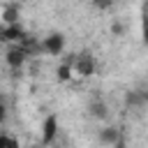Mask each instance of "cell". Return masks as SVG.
Listing matches in <instances>:
<instances>
[{"label":"cell","mask_w":148,"mask_h":148,"mask_svg":"<svg viewBox=\"0 0 148 148\" xmlns=\"http://www.w3.org/2000/svg\"><path fill=\"white\" fill-rule=\"evenodd\" d=\"M67 65H72V69L76 72V74H81V76H92L95 74V67H97V62H95V58L90 56V53H79V56H74V58H67L65 60Z\"/></svg>","instance_id":"1"},{"label":"cell","mask_w":148,"mask_h":148,"mask_svg":"<svg viewBox=\"0 0 148 148\" xmlns=\"http://www.w3.org/2000/svg\"><path fill=\"white\" fill-rule=\"evenodd\" d=\"M23 39H28V35L18 23H5L0 28V42H18L21 44Z\"/></svg>","instance_id":"2"},{"label":"cell","mask_w":148,"mask_h":148,"mask_svg":"<svg viewBox=\"0 0 148 148\" xmlns=\"http://www.w3.org/2000/svg\"><path fill=\"white\" fill-rule=\"evenodd\" d=\"M62 49H65V37L60 32H53V35L44 37V42H42V51L49 56H60Z\"/></svg>","instance_id":"3"},{"label":"cell","mask_w":148,"mask_h":148,"mask_svg":"<svg viewBox=\"0 0 148 148\" xmlns=\"http://www.w3.org/2000/svg\"><path fill=\"white\" fill-rule=\"evenodd\" d=\"M42 130H44V132H42V143H44V146L53 143V139H56V134H58V116H56V113L46 116Z\"/></svg>","instance_id":"4"},{"label":"cell","mask_w":148,"mask_h":148,"mask_svg":"<svg viewBox=\"0 0 148 148\" xmlns=\"http://www.w3.org/2000/svg\"><path fill=\"white\" fill-rule=\"evenodd\" d=\"M28 56H30V53H28L21 44H18V46H12V49L7 51V65H9V67H14V69H18V67L25 62V58H28Z\"/></svg>","instance_id":"5"},{"label":"cell","mask_w":148,"mask_h":148,"mask_svg":"<svg viewBox=\"0 0 148 148\" xmlns=\"http://www.w3.org/2000/svg\"><path fill=\"white\" fill-rule=\"evenodd\" d=\"M125 102L130 106H143L148 102V90H130L125 95Z\"/></svg>","instance_id":"6"},{"label":"cell","mask_w":148,"mask_h":148,"mask_svg":"<svg viewBox=\"0 0 148 148\" xmlns=\"http://www.w3.org/2000/svg\"><path fill=\"white\" fill-rule=\"evenodd\" d=\"M90 116L92 118H97V120H104L106 118V104H104V99L102 97H95V99H90Z\"/></svg>","instance_id":"7"},{"label":"cell","mask_w":148,"mask_h":148,"mask_svg":"<svg viewBox=\"0 0 148 148\" xmlns=\"http://www.w3.org/2000/svg\"><path fill=\"white\" fill-rule=\"evenodd\" d=\"M99 141H102L104 146H116V143L120 141V134H118L116 127H104V130L99 132Z\"/></svg>","instance_id":"8"},{"label":"cell","mask_w":148,"mask_h":148,"mask_svg":"<svg viewBox=\"0 0 148 148\" xmlns=\"http://www.w3.org/2000/svg\"><path fill=\"white\" fill-rule=\"evenodd\" d=\"M2 21L5 23H18V5H7L2 12Z\"/></svg>","instance_id":"9"},{"label":"cell","mask_w":148,"mask_h":148,"mask_svg":"<svg viewBox=\"0 0 148 148\" xmlns=\"http://www.w3.org/2000/svg\"><path fill=\"white\" fill-rule=\"evenodd\" d=\"M72 65H67V62H62L60 67H58V81H69L72 79Z\"/></svg>","instance_id":"10"},{"label":"cell","mask_w":148,"mask_h":148,"mask_svg":"<svg viewBox=\"0 0 148 148\" xmlns=\"http://www.w3.org/2000/svg\"><path fill=\"white\" fill-rule=\"evenodd\" d=\"M0 148H18V141L5 132H0Z\"/></svg>","instance_id":"11"},{"label":"cell","mask_w":148,"mask_h":148,"mask_svg":"<svg viewBox=\"0 0 148 148\" xmlns=\"http://www.w3.org/2000/svg\"><path fill=\"white\" fill-rule=\"evenodd\" d=\"M143 44H148V2L143 5Z\"/></svg>","instance_id":"12"},{"label":"cell","mask_w":148,"mask_h":148,"mask_svg":"<svg viewBox=\"0 0 148 148\" xmlns=\"http://www.w3.org/2000/svg\"><path fill=\"white\" fill-rule=\"evenodd\" d=\"M113 2H116V0H92V5H95L97 9H109Z\"/></svg>","instance_id":"13"},{"label":"cell","mask_w":148,"mask_h":148,"mask_svg":"<svg viewBox=\"0 0 148 148\" xmlns=\"http://www.w3.org/2000/svg\"><path fill=\"white\" fill-rule=\"evenodd\" d=\"M7 118V109H5V102H0V123H5Z\"/></svg>","instance_id":"14"},{"label":"cell","mask_w":148,"mask_h":148,"mask_svg":"<svg viewBox=\"0 0 148 148\" xmlns=\"http://www.w3.org/2000/svg\"><path fill=\"white\" fill-rule=\"evenodd\" d=\"M111 32H113V35H120V32H123V25H120V23H113V25H111Z\"/></svg>","instance_id":"15"},{"label":"cell","mask_w":148,"mask_h":148,"mask_svg":"<svg viewBox=\"0 0 148 148\" xmlns=\"http://www.w3.org/2000/svg\"><path fill=\"white\" fill-rule=\"evenodd\" d=\"M113 148H125V143H123V139H120V141H118V143H116Z\"/></svg>","instance_id":"16"},{"label":"cell","mask_w":148,"mask_h":148,"mask_svg":"<svg viewBox=\"0 0 148 148\" xmlns=\"http://www.w3.org/2000/svg\"><path fill=\"white\" fill-rule=\"evenodd\" d=\"M0 102H5V99H2V92H0Z\"/></svg>","instance_id":"17"},{"label":"cell","mask_w":148,"mask_h":148,"mask_svg":"<svg viewBox=\"0 0 148 148\" xmlns=\"http://www.w3.org/2000/svg\"><path fill=\"white\" fill-rule=\"evenodd\" d=\"M146 2H148V0H146Z\"/></svg>","instance_id":"18"}]
</instances>
